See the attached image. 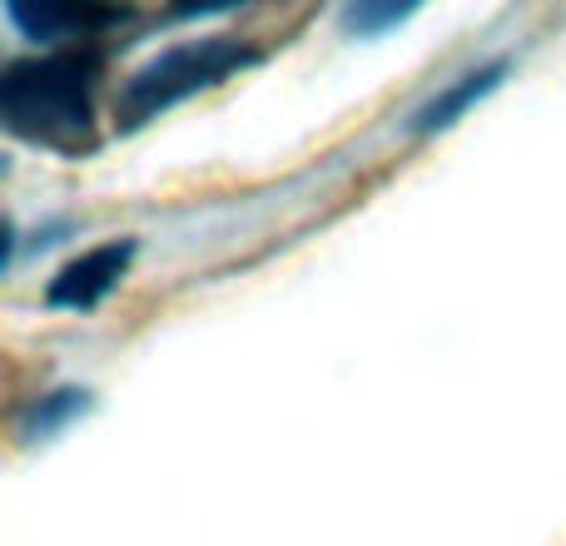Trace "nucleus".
I'll return each mask as SVG.
<instances>
[{
    "label": "nucleus",
    "instance_id": "2",
    "mask_svg": "<svg viewBox=\"0 0 566 546\" xmlns=\"http://www.w3.org/2000/svg\"><path fill=\"white\" fill-rule=\"evenodd\" d=\"M259 65V50L239 35H199V40H179V45L149 55L135 75L119 85L115 95V125L119 129H139L149 119L169 115L175 105L205 95V90L224 85L229 75Z\"/></svg>",
    "mask_w": 566,
    "mask_h": 546
},
{
    "label": "nucleus",
    "instance_id": "4",
    "mask_svg": "<svg viewBox=\"0 0 566 546\" xmlns=\"http://www.w3.org/2000/svg\"><path fill=\"white\" fill-rule=\"evenodd\" d=\"M6 15L25 30L30 40H45L50 50L55 45H90L105 25H119L129 10L115 6H6Z\"/></svg>",
    "mask_w": 566,
    "mask_h": 546
},
{
    "label": "nucleus",
    "instance_id": "5",
    "mask_svg": "<svg viewBox=\"0 0 566 546\" xmlns=\"http://www.w3.org/2000/svg\"><path fill=\"white\" fill-rule=\"evenodd\" d=\"M502 75H507V60H488V65H478V70H468V75H458L452 85H442L422 109H412L408 129H412V135H432V129L458 125V115H468L478 99H488L492 90L502 85Z\"/></svg>",
    "mask_w": 566,
    "mask_h": 546
},
{
    "label": "nucleus",
    "instance_id": "3",
    "mask_svg": "<svg viewBox=\"0 0 566 546\" xmlns=\"http://www.w3.org/2000/svg\"><path fill=\"white\" fill-rule=\"evenodd\" d=\"M129 264H135V239H109V244L85 249L80 259H70L65 269L50 279L45 303L65 313H90L125 283Z\"/></svg>",
    "mask_w": 566,
    "mask_h": 546
},
{
    "label": "nucleus",
    "instance_id": "1",
    "mask_svg": "<svg viewBox=\"0 0 566 546\" xmlns=\"http://www.w3.org/2000/svg\"><path fill=\"white\" fill-rule=\"evenodd\" d=\"M105 75L99 45H55L0 70V125L50 155H90L99 139L95 90Z\"/></svg>",
    "mask_w": 566,
    "mask_h": 546
}]
</instances>
